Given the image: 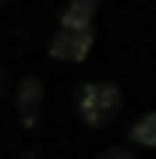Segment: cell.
<instances>
[{"instance_id":"cell-6","label":"cell","mask_w":156,"mask_h":159,"mask_svg":"<svg viewBox=\"0 0 156 159\" xmlns=\"http://www.w3.org/2000/svg\"><path fill=\"white\" fill-rule=\"evenodd\" d=\"M96 159H135L131 152H128L124 145H114V148H106V152H99Z\"/></svg>"},{"instance_id":"cell-1","label":"cell","mask_w":156,"mask_h":159,"mask_svg":"<svg viewBox=\"0 0 156 159\" xmlns=\"http://www.w3.org/2000/svg\"><path fill=\"white\" fill-rule=\"evenodd\" d=\"M121 106H124V96L114 81H89L78 89V113L89 127H106L121 113Z\"/></svg>"},{"instance_id":"cell-4","label":"cell","mask_w":156,"mask_h":159,"mask_svg":"<svg viewBox=\"0 0 156 159\" xmlns=\"http://www.w3.org/2000/svg\"><path fill=\"white\" fill-rule=\"evenodd\" d=\"M99 11V0H71L60 14L64 29H92V18Z\"/></svg>"},{"instance_id":"cell-2","label":"cell","mask_w":156,"mask_h":159,"mask_svg":"<svg viewBox=\"0 0 156 159\" xmlns=\"http://www.w3.org/2000/svg\"><path fill=\"white\" fill-rule=\"evenodd\" d=\"M92 50V29H64L50 39V57L53 60H68V64H78L89 57Z\"/></svg>"},{"instance_id":"cell-3","label":"cell","mask_w":156,"mask_h":159,"mask_svg":"<svg viewBox=\"0 0 156 159\" xmlns=\"http://www.w3.org/2000/svg\"><path fill=\"white\" fill-rule=\"evenodd\" d=\"M39 106H43V85H39V78H25L21 85H18V113H21L25 124H35Z\"/></svg>"},{"instance_id":"cell-5","label":"cell","mask_w":156,"mask_h":159,"mask_svg":"<svg viewBox=\"0 0 156 159\" xmlns=\"http://www.w3.org/2000/svg\"><path fill=\"white\" fill-rule=\"evenodd\" d=\"M131 142L145 145V148H156V113H145L131 124Z\"/></svg>"}]
</instances>
